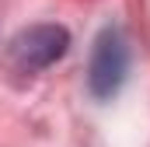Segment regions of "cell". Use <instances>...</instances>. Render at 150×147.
I'll use <instances>...</instances> for the list:
<instances>
[{"instance_id": "1", "label": "cell", "mask_w": 150, "mask_h": 147, "mask_svg": "<svg viewBox=\"0 0 150 147\" xmlns=\"http://www.w3.org/2000/svg\"><path fill=\"white\" fill-rule=\"evenodd\" d=\"M70 46L67 28L59 25H32L7 46V67L14 74H38L52 67Z\"/></svg>"}, {"instance_id": "2", "label": "cell", "mask_w": 150, "mask_h": 147, "mask_svg": "<svg viewBox=\"0 0 150 147\" xmlns=\"http://www.w3.org/2000/svg\"><path fill=\"white\" fill-rule=\"evenodd\" d=\"M126 70H129L126 39H122L119 28H105L101 39L94 42V56H91V74H87L91 91L98 98H112L126 81Z\"/></svg>"}]
</instances>
